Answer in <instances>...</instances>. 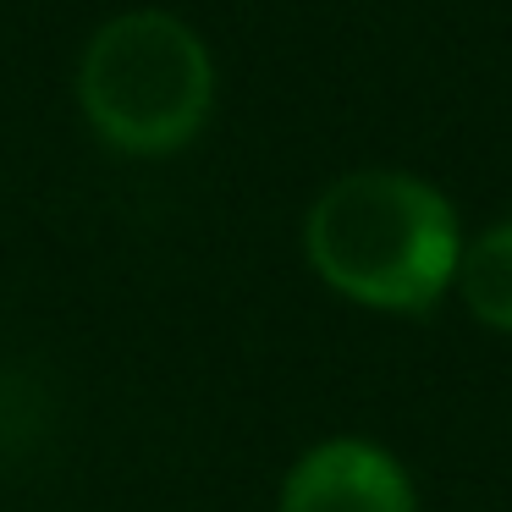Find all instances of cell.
Masks as SVG:
<instances>
[{"instance_id": "obj_2", "label": "cell", "mask_w": 512, "mask_h": 512, "mask_svg": "<svg viewBox=\"0 0 512 512\" xmlns=\"http://www.w3.org/2000/svg\"><path fill=\"white\" fill-rule=\"evenodd\" d=\"M83 122L122 155H177L204 133L215 61L171 12H122L83 45Z\"/></svg>"}, {"instance_id": "obj_3", "label": "cell", "mask_w": 512, "mask_h": 512, "mask_svg": "<svg viewBox=\"0 0 512 512\" xmlns=\"http://www.w3.org/2000/svg\"><path fill=\"white\" fill-rule=\"evenodd\" d=\"M276 512H413V485L386 446L331 435L287 468Z\"/></svg>"}, {"instance_id": "obj_4", "label": "cell", "mask_w": 512, "mask_h": 512, "mask_svg": "<svg viewBox=\"0 0 512 512\" xmlns=\"http://www.w3.org/2000/svg\"><path fill=\"white\" fill-rule=\"evenodd\" d=\"M457 292H463L468 314L490 331H512V221L479 232L457 259Z\"/></svg>"}, {"instance_id": "obj_1", "label": "cell", "mask_w": 512, "mask_h": 512, "mask_svg": "<svg viewBox=\"0 0 512 512\" xmlns=\"http://www.w3.org/2000/svg\"><path fill=\"white\" fill-rule=\"evenodd\" d=\"M303 254L331 292L386 314H424L457 281V215L408 171H347L303 221Z\"/></svg>"}]
</instances>
